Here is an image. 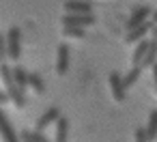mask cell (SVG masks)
I'll return each instance as SVG.
<instances>
[{"label":"cell","instance_id":"obj_9","mask_svg":"<svg viewBox=\"0 0 157 142\" xmlns=\"http://www.w3.org/2000/svg\"><path fill=\"white\" fill-rule=\"evenodd\" d=\"M69 69V45L60 43L58 45V54H56V73L65 75Z\"/></svg>","mask_w":157,"mask_h":142},{"label":"cell","instance_id":"obj_21","mask_svg":"<svg viewBox=\"0 0 157 142\" xmlns=\"http://www.w3.org/2000/svg\"><path fill=\"white\" fill-rule=\"evenodd\" d=\"M136 142H148V138H146V131H144L142 127H138V129H136Z\"/></svg>","mask_w":157,"mask_h":142},{"label":"cell","instance_id":"obj_1","mask_svg":"<svg viewBox=\"0 0 157 142\" xmlns=\"http://www.w3.org/2000/svg\"><path fill=\"white\" fill-rule=\"evenodd\" d=\"M0 82H2V86H5V95L9 97V101L15 106V108H24L26 106V95L15 86V82H13V78H11V67L7 65V63H2L0 65Z\"/></svg>","mask_w":157,"mask_h":142},{"label":"cell","instance_id":"obj_25","mask_svg":"<svg viewBox=\"0 0 157 142\" xmlns=\"http://www.w3.org/2000/svg\"><path fill=\"white\" fill-rule=\"evenodd\" d=\"M151 15H153V24H155V26H157V11H153V13H151Z\"/></svg>","mask_w":157,"mask_h":142},{"label":"cell","instance_id":"obj_7","mask_svg":"<svg viewBox=\"0 0 157 142\" xmlns=\"http://www.w3.org/2000/svg\"><path fill=\"white\" fill-rule=\"evenodd\" d=\"M58 118H60V110H58V108H50L45 114H41V116L37 118V129H35V131L43 133V131H45L52 123H56Z\"/></svg>","mask_w":157,"mask_h":142},{"label":"cell","instance_id":"obj_4","mask_svg":"<svg viewBox=\"0 0 157 142\" xmlns=\"http://www.w3.org/2000/svg\"><path fill=\"white\" fill-rule=\"evenodd\" d=\"M0 140L2 142H20V136L15 133V129L9 123V116L5 114V110L0 108Z\"/></svg>","mask_w":157,"mask_h":142},{"label":"cell","instance_id":"obj_20","mask_svg":"<svg viewBox=\"0 0 157 142\" xmlns=\"http://www.w3.org/2000/svg\"><path fill=\"white\" fill-rule=\"evenodd\" d=\"M30 140L33 142H52V140H48L43 133H39V131H30Z\"/></svg>","mask_w":157,"mask_h":142},{"label":"cell","instance_id":"obj_18","mask_svg":"<svg viewBox=\"0 0 157 142\" xmlns=\"http://www.w3.org/2000/svg\"><path fill=\"white\" fill-rule=\"evenodd\" d=\"M7 63V43H5V35L0 33V65Z\"/></svg>","mask_w":157,"mask_h":142},{"label":"cell","instance_id":"obj_16","mask_svg":"<svg viewBox=\"0 0 157 142\" xmlns=\"http://www.w3.org/2000/svg\"><path fill=\"white\" fill-rule=\"evenodd\" d=\"M140 73H142V69H140V67H131V69L125 73V78H123V88H125V90H127V88H131V86L138 82Z\"/></svg>","mask_w":157,"mask_h":142},{"label":"cell","instance_id":"obj_15","mask_svg":"<svg viewBox=\"0 0 157 142\" xmlns=\"http://www.w3.org/2000/svg\"><path fill=\"white\" fill-rule=\"evenodd\" d=\"M146 50H148V39H142V41H138V45H136V52H133V56H131V60H133V67H140V63H142V58H144Z\"/></svg>","mask_w":157,"mask_h":142},{"label":"cell","instance_id":"obj_10","mask_svg":"<svg viewBox=\"0 0 157 142\" xmlns=\"http://www.w3.org/2000/svg\"><path fill=\"white\" fill-rule=\"evenodd\" d=\"M110 88H112V97L116 101H125V88H123V75L112 71L110 73Z\"/></svg>","mask_w":157,"mask_h":142},{"label":"cell","instance_id":"obj_11","mask_svg":"<svg viewBox=\"0 0 157 142\" xmlns=\"http://www.w3.org/2000/svg\"><path fill=\"white\" fill-rule=\"evenodd\" d=\"M151 28H153V22H144L142 26H138V28L129 30V33H127V37H125V43H136V41H142V39L151 33Z\"/></svg>","mask_w":157,"mask_h":142},{"label":"cell","instance_id":"obj_8","mask_svg":"<svg viewBox=\"0 0 157 142\" xmlns=\"http://www.w3.org/2000/svg\"><path fill=\"white\" fill-rule=\"evenodd\" d=\"M11 78H13L15 86L26 95V90H28V71L22 65H15V67H11Z\"/></svg>","mask_w":157,"mask_h":142},{"label":"cell","instance_id":"obj_22","mask_svg":"<svg viewBox=\"0 0 157 142\" xmlns=\"http://www.w3.org/2000/svg\"><path fill=\"white\" fill-rule=\"evenodd\" d=\"M9 101V97L5 95V90H0V106H2V103H7Z\"/></svg>","mask_w":157,"mask_h":142},{"label":"cell","instance_id":"obj_13","mask_svg":"<svg viewBox=\"0 0 157 142\" xmlns=\"http://www.w3.org/2000/svg\"><path fill=\"white\" fill-rule=\"evenodd\" d=\"M67 133H69V121L65 116H60L56 121V136H54V142H67Z\"/></svg>","mask_w":157,"mask_h":142},{"label":"cell","instance_id":"obj_3","mask_svg":"<svg viewBox=\"0 0 157 142\" xmlns=\"http://www.w3.org/2000/svg\"><path fill=\"white\" fill-rule=\"evenodd\" d=\"M151 7H146V5H140V7H136L133 11H131V15H129V20L125 22V30L129 33V30H133V28H138V26H142L144 22H148V17H151Z\"/></svg>","mask_w":157,"mask_h":142},{"label":"cell","instance_id":"obj_17","mask_svg":"<svg viewBox=\"0 0 157 142\" xmlns=\"http://www.w3.org/2000/svg\"><path fill=\"white\" fill-rule=\"evenodd\" d=\"M28 88H33L35 93H43L45 84H43V80H41L39 73H28Z\"/></svg>","mask_w":157,"mask_h":142},{"label":"cell","instance_id":"obj_6","mask_svg":"<svg viewBox=\"0 0 157 142\" xmlns=\"http://www.w3.org/2000/svg\"><path fill=\"white\" fill-rule=\"evenodd\" d=\"M65 11L69 15H90V2L88 0H67Z\"/></svg>","mask_w":157,"mask_h":142},{"label":"cell","instance_id":"obj_5","mask_svg":"<svg viewBox=\"0 0 157 142\" xmlns=\"http://www.w3.org/2000/svg\"><path fill=\"white\" fill-rule=\"evenodd\" d=\"M63 24L67 28H84V26L95 24V17H93V13L90 15H69V13H65L63 15Z\"/></svg>","mask_w":157,"mask_h":142},{"label":"cell","instance_id":"obj_12","mask_svg":"<svg viewBox=\"0 0 157 142\" xmlns=\"http://www.w3.org/2000/svg\"><path fill=\"white\" fill-rule=\"evenodd\" d=\"M157 63V41H148V50H146V54H144V58H142V63H140V69H144V67H153Z\"/></svg>","mask_w":157,"mask_h":142},{"label":"cell","instance_id":"obj_2","mask_svg":"<svg viewBox=\"0 0 157 142\" xmlns=\"http://www.w3.org/2000/svg\"><path fill=\"white\" fill-rule=\"evenodd\" d=\"M5 43H7V58L9 60H20L22 56V30L17 26H11L5 35Z\"/></svg>","mask_w":157,"mask_h":142},{"label":"cell","instance_id":"obj_19","mask_svg":"<svg viewBox=\"0 0 157 142\" xmlns=\"http://www.w3.org/2000/svg\"><path fill=\"white\" fill-rule=\"evenodd\" d=\"M65 35H67V37H78V39H82V37H84V28H67V26H65Z\"/></svg>","mask_w":157,"mask_h":142},{"label":"cell","instance_id":"obj_24","mask_svg":"<svg viewBox=\"0 0 157 142\" xmlns=\"http://www.w3.org/2000/svg\"><path fill=\"white\" fill-rule=\"evenodd\" d=\"M151 35H153V41H157V26L153 24V28H151Z\"/></svg>","mask_w":157,"mask_h":142},{"label":"cell","instance_id":"obj_14","mask_svg":"<svg viewBox=\"0 0 157 142\" xmlns=\"http://www.w3.org/2000/svg\"><path fill=\"white\" fill-rule=\"evenodd\" d=\"M144 131H146L148 142H151V140H157V110H153V112L148 114V123H146Z\"/></svg>","mask_w":157,"mask_h":142},{"label":"cell","instance_id":"obj_23","mask_svg":"<svg viewBox=\"0 0 157 142\" xmlns=\"http://www.w3.org/2000/svg\"><path fill=\"white\" fill-rule=\"evenodd\" d=\"M153 82H155V86H157V63L153 65Z\"/></svg>","mask_w":157,"mask_h":142}]
</instances>
